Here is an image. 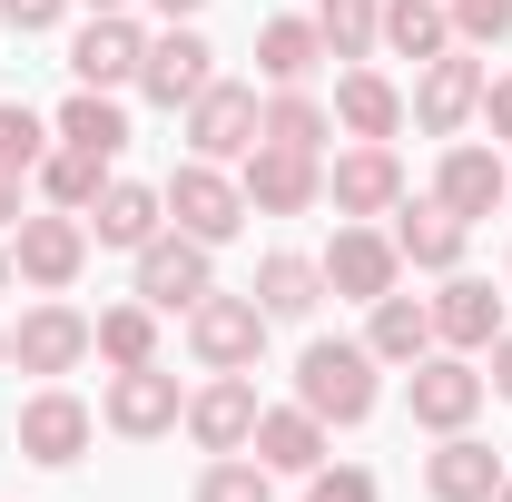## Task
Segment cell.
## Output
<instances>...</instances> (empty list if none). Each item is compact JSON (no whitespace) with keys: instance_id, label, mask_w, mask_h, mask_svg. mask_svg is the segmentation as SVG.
<instances>
[{"instance_id":"6da1fadb","label":"cell","mask_w":512,"mask_h":502,"mask_svg":"<svg viewBox=\"0 0 512 502\" xmlns=\"http://www.w3.org/2000/svg\"><path fill=\"white\" fill-rule=\"evenodd\" d=\"M384 365L365 355V345H335V335H316L306 355H296V404L316 414V424H365L375 414V394H384Z\"/></svg>"},{"instance_id":"7a4b0ae2","label":"cell","mask_w":512,"mask_h":502,"mask_svg":"<svg viewBox=\"0 0 512 502\" xmlns=\"http://www.w3.org/2000/svg\"><path fill=\"white\" fill-rule=\"evenodd\" d=\"M158 197H168L178 237H197V247H227V237H237V227L256 217V207H247V188H237L217 158H188V168H178V178H168Z\"/></svg>"},{"instance_id":"3957f363","label":"cell","mask_w":512,"mask_h":502,"mask_svg":"<svg viewBox=\"0 0 512 502\" xmlns=\"http://www.w3.org/2000/svg\"><path fill=\"white\" fill-rule=\"evenodd\" d=\"M188 345H197V365L207 375H256V355H266V306L256 296H197L188 306Z\"/></svg>"},{"instance_id":"277c9868","label":"cell","mask_w":512,"mask_h":502,"mask_svg":"<svg viewBox=\"0 0 512 502\" xmlns=\"http://www.w3.org/2000/svg\"><path fill=\"white\" fill-rule=\"evenodd\" d=\"M10 266H20V286H40V296L79 286V266H89V217H69V207L20 217V227H10Z\"/></svg>"},{"instance_id":"5b68a950","label":"cell","mask_w":512,"mask_h":502,"mask_svg":"<svg viewBox=\"0 0 512 502\" xmlns=\"http://www.w3.org/2000/svg\"><path fill=\"white\" fill-rule=\"evenodd\" d=\"M483 394H493V384L473 375V355H424V365H404V404H414L424 434H463V424L483 414Z\"/></svg>"},{"instance_id":"8992f818","label":"cell","mask_w":512,"mask_h":502,"mask_svg":"<svg viewBox=\"0 0 512 502\" xmlns=\"http://www.w3.org/2000/svg\"><path fill=\"white\" fill-rule=\"evenodd\" d=\"M325 197H335V217H394V197H404L394 138H355V148L325 168Z\"/></svg>"},{"instance_id":"52a82bcc","label":"cell","mask_w":512,"mask_h":502,"mask_svg":"<svg viewBox=\"0 0 512 502\" xmlns=\"http://www.w3.org/2000/svg\"><path fill=\"white\" fill-rule=\"evenodd\" d=\"M99 414H109V434L148 443V434H168V424H188V394H178V375H168V365H119Z\"/></svg>"},{"instance_id":"ba28073f","label":"cell","mask_w":512,"mask_h":502,"mask_svg":"<svg viewBox=\"0 0 512 502\" xmlns=\"http://www.w3.org/2000/svg\"><path fill=\"white\" fill-rule=\"evenodd\" d=\"M89 434H99V424H89V404H79L69 384L30 394V404H20V424H10V443H20L30 463H50V473H69V463L89 453Z\"/></svg>"},{"instance_id":"9c48e42d","label":"cell","mask_w":512,"mask_h":502,"mask_svg":"<svg viewBox=\"0 0 512 502\" xmlns=\"http://www.w3.org/2000/svg\"><path fill=\"white\" fill-rule=\"evenodd\" d=\"M256 119H266V109H256V89L207 79V89L188 99V158H217V168H227V158H247V148H256Z\"/></svg>"},{"instance_id":"30bf717a","label":"cell","mask_w":512,"mask_h":502,"mask_svg":"<svg viewBox=\"0 0 512 502\" xmlns=\"http://www.w3.org/2000/svg\"><path fill=\"white\" fill-rule=\"evenodd\" d=\"M138 60H148V30H138L128 10H89V30L69 40V79H79V89H128Z\"/></svg>"},{"instance_id":"8fae6325","label":"cell","mask_w":512,"mask_h":502,"mask_svg":"<svg viewBox=\"0 0 512 502\" xmlns=\"http://www.w3.org/2000/svg\"><path fill=\"white\" fill-rule=\"evenodd\" d=\"M237 188H247L256 217H306V207L325 197V168L306 158V148H266V138H256V148H247V178H237Z\"/></svg>"},{"instance_id":"7c38bea8","label":"cell","mask_w":512,"mask_h":502,"mask_svg":"<svg viewBox=\"0 0 512 502\" xmlns=\"http://www.w3.org/2000/svg\"><path fill=\"white\" fill-rule=\"evenodd\" d=\"M207 286H217V276H207V247H197V237L158 227V237L138 247V296H148L158 315H188L197 296H207Z\"/></svg>"},{"instance_id":"4fadbf2b","label":"cell","mask_w":512,"mask_h":502,"mask_svg":"<svg viewBox=\"0 0 512 502\" xmlns=\"http://www.w3.org/2000/svg\"><path fill=\"white\" fill-rule=\"evenodd\" d=\"M483 79H493V69L453 40L444 60H424V79H414V119L434 128V138H453L463 119H483Z\"/></svg>"},{"instance_id":"5bb4252c","label":"cell","mask_w":512,"mask_h":502,"mask_svg":"<svg viewBox=\"0 0 512 502\" xmlns=\"http://www.w3.org/2000/svg\"><path fill=\"white\" fill-rule=\"evenodd\" d=\"M316 266H325V296H355V306L394 296V276H404L394 237H375V227H335V247H325Z\"/></svg>"},{"instance_id":"9a60e30c","label":"cell","mask_w":512,"mask_h":502,"mask_svg":"<svg viewBox=\"0 0 512 502\" xmlns=\"http://www.w3.org/2000/svg\"><path fill=\"white\" fill-rule=\"evenodd\" d=\"M207 79H217V50L197 40L188 20H168V30L148 40V60H138V89H148L158 109H188V99L207 89Z\"/></svg>"},{"instance_id":"2e32d148","label":"cell","mask_w":512,"mask_h":502,"mask_svg":"<svg viewBox=\"0 0 512 502\" xmlns=\"http://www.w3.org/2000/svg\"><path fill=\"white\" fill-rule=\"evenodd\" d=\"M79 355H89V315L79 306H30L10 325V365L20 375H69Z\"/></svg>"},{"instance_id":"e0dca14e","label":"cell","mask_w":512,"mask_h":502,"mask_svg":"<svg viewBox=\"0 0 512 502\" xmlns=\"http://www.w3.org/2000/svg\"><path fill=\"white\" fill-rule=\"evenodd\" d=\"M463 237H473V227L453 217L444 197H394V256H404V266L453 276V266H463Z\"/></svg>"},{"instance_id":"ac0fdd59","label":"cell","mask_w":512,"mask_h":502,"mask_svg":"<svg viewBox=\"0 0 512 502\" xmlns=\"http://www.w3.org/2000/svg\"><path fill=\"white\" fill-rule=\"evenodd\" d=\"M434 197H444L453 217L473 227V217H493V207L512 197V168L493 158V148H473V138H453V148H444V168H434Z\"/></svg>"},{"instance_id":"d6986e66","label":"cell","mask_w":512,"mask_h":502,"mask_svg":"<svg viewBox=\"0 0 512 502\" xmlns=\"http://www.w3.org/2000/svg\"><path fill=\"white\" fill-rule=\"evenodd\" d=\"M188 434H197V453H247V434H256V384L247 375H207L188 394Z\"/></svg>"},{"instance_id":"ffe728a7","label":"cell","mask_w":512,"mask_h":502,"mask_svg":"<svg viewBox=\"0 0 512 502\" xmlns=\"http://www.w3.org/2000/svg\"><path fill=\"white\" fill-rule=\"evenodd\" d=\"M247 453L266 463V473H316V463H325V424L306 414V404H256Z\"/></svg>"},{"instance_id":"44dd1931","label":"cell","mask_w":512,"mask_h":502,"mask_svg":"<svg viewBox=\"0 0 512 502\" xmlns=\"http://www.w3.org/2000/svg\"><path fill=\"white\" fill-rule=\"evenodd\" d=\"M503 335V296L483 286V276H453L444 296H434V345H453V355H483Z\"/></svg>"},{"instance_id":"7402d4cb","label":"cell","mask_w":512,"mask_h":502,"mask_svg":"<svg viewBox=\"0 0 512 502\" xmlns=\"http://www.w3.org/2000/svg\"><path fill=\"white\" fill-rule=\"evenodd\" d=\"M158 227H168V197L138 188V178H109V188H99V207H89V237H99V247H128V256L148 247Z\"/></svg>"},{"instance_id":"603a6c76","label":"cell","mask_w":512,"mask_h":502,"mask_svg":"<svg viewBox=\"0 0 512 502\" xmlns=\"http://www.w3.org/2000/svg\"><path fill=\"white\" fill-rule=\"evenodd\" d=\"M365 355L375 365H424L434 355V306L424 296H375L365 306Z\"/></svg>"},{"instance_id":"cb8c5ba5","label":"cell","mask_w":512,"mask_h":502,"mask_svg":"<svg viewBox=\"0 0 512 502\" xmlns=\"http://www.w3.org/2000/svg\"><path fill=\"white\" fill-rule=\"evenodd\" d=\"M493 483H503V453L473 434H444V453H424V493L434 502H493Z\"/></svg>"},{"instance_id":"d4e9b609","label":"cell","mask_w":512,"mask_h":502,"mask_svg":"<svg viewBox=\"0 0 512 502\" xmlns=\"http://www.w3.org/2000/svg\"><path fill=\"white\" fill-rule=\"evenodd\" d=\"M325 119L345 128V138H394V128H404V89H394L384 69H345V79H335V109H325Z\"/></svg>"},{"instance_id":"484cf974","label":"cell","mask_w":512,"mask_h":502,"mask_svg":"<svg viewBox=\"0 0 512 502\" xmlns=\"http://www.w3.org/2000/svg\"><path fill=\"white\" fill-rule=\"evenodd\" d=\"M50 138H60V148H89V158H119V148H128V109H119V89H69L60 119H50Z\"/></svg>"},{"instance_id":"4316f807","label":"cell","mask_w":512,"mask_h":502,"mask_svg":"<svg viewBox=\"0 0 512 502\" xmlns=\"http://www.w3.org/2000/svg\"><path fill=\"white\" fill-rule=\"evenodd\" d=\"M316 69H325L316 20H266V30H256V79H266V89H306Z\"/></svg>"},{"instance_id":"83f0119b","label":"cell","mask_w":512,"mask_h":502,"mask_svg":"<svg viewBox=\"0 0 512 502\" xmlns=\"http://www.w3.org/2000/svg\"><path fill=\"white\" fill-rule=\"evenodd\" d=\"M247 296L266 306V325H296V315H316V306H325V266H316V256H266Z\"/></svg>"},{"instance_id":"f1b7e54d","label":"cell","mask_w":512,"mask_h":502,"mask_svg":"<svg viewBox=\"0 0 512 502\" xmlns=\"http://www.w3.org/2000/svg\"><path fill=\"white\" fill-rule=\"evenodd\" d=\"M375 40L394 50V60L424 69V60H444V50H453V10H444V0H384V30H375Z\"/></svg>"},{"instance_id":"f546056e","label":"cell","mask_w":512,"mask_h":502,"mask_svg":"<svg viewBox=\"0 0 512 502\" xmlns=\"http://www.w3.org/2000/svg\"><path fill=\"white\" fill-rule=\"evenodd\" d=\"M89 355H109V365H158V306L128 296V306L89 315Z\"/></svg>"},{"instance_id":"4dcf8cb0","label":"cell","mask_w":512,"mask_h":502,"mask_svg":"<svg viewBox=\"0 0 512 502\" xmlns=\"http://www.w3.org/2000/svg\"><path fill=\"white\" fill-rule=\"evenodd\" d=\"M99 188H109V158H89V148H50V158H40V197L69 207V217H89Z\"/></svg>"},{"instance_id":"1f68e13d","label":"cell","mask_w":512,"mask_h":502,"mask_svg":"<svg viewBox=\"0 0 512 502\" xmlns=\"http://www.w3.org/2000/svg\"><path fill=\"white\" fill-rule=\"evenodd\" d=\"M256 138H266V148H306V158H316L325 138H335V119H325L306 89H276V99H266V119H256Z\"/></svg>"},{"instance_id":"d6a6232c","label":"cell","mask_w":512,"mask_h":502,"mask_svg":"<svg viewBox=\"0 0 512 502\" xmlns=\"http://www.w3.org/2000/svg\"><path fill=\"white\" fill-rule=\"evenodd\" d=\"M375 30H384V0H316L325 60H365V50H375Z\"/></svg>"},{"instance_id":"836d02e7","label":"cell","mask_w":512,"mask_h":502,"mask_svg":"<svg viewBox=\"0 0 512 502\" xmlns=\"http://www.w3.org/2000/svg\"><path fill=\"white\" fill-rule=\"evenodd\" d=\"M197 502H276V473H266L256 453H217V463L197 473Z\"/></svg>"},{"instance_id":"e575fe53","label":"cell","mask_w":512,"mask_h":502,"mask_svg":"<svg viewBox=\"0 0 512 502\" xmlns=\"http://www.w3.org/2000/svg\"><path fill=\"white\" fill-rule=\"evenodd\" d=\"M50 158V119L30 109V99H0V168L20 178V168H40Z\"/></svg>"},{"instance_id":"d590c367","label":"cell","mask_w":512,"mask_h":502,"mask_svg":"<svg viewBox=\"0 0 512 502\" xmlns=\"http://www.w3.org/2000/svg\"><path fill=\"white\" fill-rule=\"evenodd\" d=\"M444 10H453V40H463V50L512 40V0H444Z\"/></svg>"},{"instance_id":"8d00e7d4","label":"cell","mask_w":512,"mask_h":502,"mask_svg":"<svg viewBox=\"0 0 512 502\" xmlns=\"http://www.w3.org/2000/svg\"><path fill=\"white\" fill-rule=\"evenodd\" d=\"M306 502H375V473H355V463H316V473H306Z\"/></svg>"},{"instance_id":"74e56055","label":"cell","mask_w":512,"mask_h":502,"mask_svg":"<svg viewBox=\"0 0 512 502\" xmlns=\"http://www.w3.org/2000/svg\"><path fill=\"white\" fill-rule=\"evenodd\" d=\"M60 10H69V0H0V20H10V30H50Z\"/></svg>"},{"instance_id":"f35d334b","label":"cell","mask_w":512,"mask_h":502,"mask_svg":"<svg viewBox=\"0 0 512 502\" xmlns=\"http://www.w3.org/2000/svg\"><path fill=\"white\" fill-rule=\"evenodd\" d=\"M483 119H493V138H512V69H503V79H483Z\"/></svg>"},{"instance_id":"ab89813d","label":"cell","mask_w":512,"mask_h":502,"mask_svg":"<svg viewBox=\"0 0 512 502\" xmlns=\"http://www.w3.org/2000/svg\"><path fill=\"white\" fill-rule=\"evenodd\" d=\"M483 355H493V375H483V384H493V394H503V404H512V335H493Z\"/></svg>"},{"instance_id":"60d3db41","label":"cell","mask_w":512,"mask_h":502,"mask_svg":"<svg viewBox=\"0 0 512 502\" xmlns=\"http://www.w3.org/2000/svg\"><path fill=\"white\" fill-rule=\"evenodd\" d=\"M10 227H20V178L0 168V237H10Z\"/></svg>"},{"instance_id":"b9f144b4","label":"cell","mask_w":512,"mask_h":502,"mask_svg":"<svg viewBox=\"0 0 512 502\" xmlns=\"http://www.w3.org/2000/svg\"><path fill=\"white\" fill-rule=\"evenodd\" d=\"M158 10H168V20H197V10H207V0H158Z\"/></svg>"},{"instance_id":"7bdbcfd3","label":"cell","mask_w":512,"mask_h":502,"mask_svg":"<svg viewBox=\"0 0 512 502\" xmlns=\"http://www.w3.org/2000/svg\"><path fill=\"white\" fill-rule=\"evenodd\" d=\"M10 276H20V266H10V237H0V296H10Z\"/></svg>"},{"instance_id":"ee69618b","label":"cell","mask_w":512,"mask_h":502,"mask_svg":"<svg viewBox=\"0 0 512 502\" xmlns=\"http://www.w3.org/2000/svg\"><path fill=\"white\" fill-rule=\"evenodd\" d=\"M493 502H512V473H503V483H493Z\"/></svg>"},{"instance_id":"f6af8a7d","label":"cell","mask_w":512,"mask_h":502,"mask_svg":"<svg viewBox=\"0 0 512 502\" xmlns=\"http://www.w3.org/2000/svg\"><path fill=\"white\" fill-rule=\"evenodd\" d=\"M89 10H128V0H89Z\"/></svg>"},{"instance_id":"bcb514c9","label":"cell","mask_w":512,"mask_h":502,"mask_svg":"<svg viewBox=\"0 0 512 502\" xmlns=\"http://www.w3.org/2000/svg\"><path fill=\"white\" fill-rule=\"evenodd\" d=\"M0 365H10V335H0Z\"/></svg>"}]
</instances>
